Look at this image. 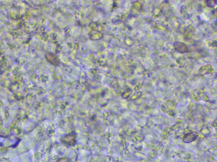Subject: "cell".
Returning a JSON list of instances; mask_svg holds the SVG:
<instances>
[{
  "mask_svg": "<svg viewBox=\"0 0 217 162\" xmlns=\"http://www.w3.org/2000/svg\"><path fill=\"white\" fill-rule=\"evenodd\" d=\"M174 46L176 50L179 53H185L188 52V47L183 43L176 42L174 44Z\"/></svg>",
  "mask_w": 217,
  "mask_h": 162,
  "instance_id": "cell-1",
  "label": "cell"
},
{
  "mask_svg": "<svg viewBox=\"0 0 217 162\" xmlns=\"http://www.w3.org/2000/svg\"><path fill=\"white\" fill-rule=\"evenodd\" d=\"M197 136V134L195 133H188V134L186 135V137H185V139H186V142H191L192 141L194 140Z\"/></svg>",
  "mask_w": 217,
  "mask_h": 162,
  "instance_id": "cell-2",
  "label": "cell"
}]
</instances>
